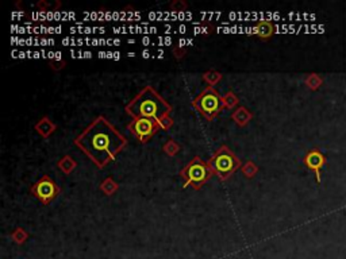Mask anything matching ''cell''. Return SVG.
<instances>
[{"label": "cell", "mask_w": 346, "mask_h": 259, "mask_svg": "<svg viewBox=\"0 0 346 259\" xmlns=\"http://www.w3.org/2000/svg\"><path fill=\"white\" fill-rule=\"evenodd\" d=\"M75 146L80 148L95 166L103 169L128 146V138L104 115H99L77 135Z\"/></svg>", "instance_id": "obj_1"}, {"label": "cell", "mask_w": 346, "mask_h": 259, "mask_svg": "<svg viewBox=\"0 0 346 259\" xmlns=\"http://www.w3.org/2000/svg\"><path fill=\"white\" fill-rule=\"evenodd\" d=\"M172 106L153 86H145L131 102L126 104L125 112L132 119L146 117L158 123L172 112Z\"/></svg>", "instance_id": "obj_2"}, {"label": "cell", "mask_w": 346, "mask_h": 259, "mask_svg": "<svg viewBox=\"0 0 346 259\" xmlns=\"http://www.w3.org/2000/svg\"><path fill=\"white\" fill-rule=\"evenodd\" d=\"M209 163L214 174H216L219 180H222V181L231 177L233 173L237 172L242 166L241 159L226 145H222L216 148L213 157L210 158Z\"/></svg>", "instance_id": "obj_3"}, {"label": "cell", "mask_w": 346, "mask_h": 259, "mask_svg": "<svg viewBox=\"0 0 346 259\" xmlns=\"http://www.w3.org/2000/svg\"><path fill=\"white\" fill-rule=\"evenodd\" d=\"M213 174H214V172L210 166V163L204 162L203 159L198 155L192 158L188 165L181 169V172H180V176L184 178V188L191 186L195 190L203 188Z\"/></svg>", "instance_id": "obj_4"}, {"label": "cell", "mask_w": 346, "mask_h": 259, "mask_svg": "<svg viewBox=\"0 0 346 259\" xmlns=\"http://www.w3.org/2000/svg\"><path fill=\"white\" fill-rule=\"evenodd\" d=\"M192 107L200 112L209 122L214 120L220 112L224 110L223 100L213 86H207L192 100Z\"/></svg>", "instance_id": "obj_5"}, {"label": "cell", "mask_w": 346, "mask_h": 259, "mask_svg": "<svg viewBox=\"0 0 346 259\" xmlns=\"http://www.w3.org/2000/svg\"><path fill=\"white\" fill-rule=\"evenodd\" d=\"M128 128L141 143H146L153 135L157 134L158 130H161L160 123L157 120L146 119V117L132 119L131 122L128 124Z\"/></svg>", "instance_id": "obj_6"}, {"label": "cell", "mask_w": 346, "mask_h": 259, "mask_svg": "<svg viewBox=\"0 0 346 259\" xmlns=\"http://www.w3.org/2000/svg\"><path fill=\"white\" fill-rule=\"evenodd\" d=\"M31 193L34 194L43 205H47L58 196L60 188L49 176H43L31 186Z\"/></svg>", "instance_id": "obj_7"}, {"label": "cell", "mask_w": 346, "mask_h": 259, "mask_svg": "<svg viewBox=\"0 0 346 259\" xmlns=\"http://www.w3.org/2000/svg\"><path fill=\"white\" fill-rule=\"evenodd\" d=\"M303 162H304L305 168L310 169L314 172L316 178V183L321 184L322 181V169L325 168L326 165V157L325 154L318 150V148H312L310 151L307 152L303 158Z\"/></svg>", "instance_id": "obj_8"}, {"label": "cell", "mask_w": 346, "mask_h": 259, "mask_svg": "<svg viewBox=\"0 0 346 259\" xmlns=\"http://www.w3.org/2000/svg\"><path fill=\"white\" fill-rule=\"evenodd\" d=\"M253 34L261 39H268L275 34V25L270 21H259L253 27Z\"/></svg>", "instance_id": "obj_9"}, {"label": "cell", "mask_w": 346, "mask_h": 259, "mask_svg": "<svg viewBox=\"0 0 346 259\" xmlns=\"http://www.w3.org/2000/svg\"><path fill=\"white\" fill-rule=\"evenodd\" d=\"M34 128H36V131L41 135L42 138H45V139H47V138L50 137L53 132L56 131L57 126L54 124V123L51 122L50 117L49 116H43L41 117L38 122L36 123V126H34Z\"/></svg>", "instance_id": "obj_10"}, {"label": "cell", "mask_w": 346, "mask_h": 259, "mask_svg": "<svg viewBox=\"0 0 346 259\" xmlns=\"http://www.w3.org/2000/svg\"><path fill=\"white\" fill-rule=\"evenodd\" d=\"M231 119L238 124L239 127H245L253 119V113L246 107H238L235 108L231 113Z\"/></svg>", "instance_id": "obj_11"}, {"label": "cell", "mask_w": 346, "mask_h": 259, "mask_svg": "<svg viewBox=\"0 0 346 259\" xmlns=\"http://www.w3.org/2000/svg\"><path fill=\"white\" fill-rule=\"evenodd\" d=\"M57 168L60 169L62 173H65V174H71V173L77 168V162L71 155H64V157L57 162Z\"/></svg>", "instance_id": "obj_12"}, {"label": "cell", "mask_w": 346, "mask_h": 259, "mask_svg": "<svg viewBox=\"0 0 346 259\" xmlns=\"http://www.w3.org/2000/svg\"><path fill=\"white\" fill-rule=\"evenodd\" d=\"M99 188H100V190H102L104 194L112 196V194L115 193L118 189H119V184H118L117 181H114V178L112 177H107L106 180H103Z\"/></svg>", "instance_id": "obj_13"}, {"label": "cell", "mask_w": 346, "mask_h": 259, "mask_svg": "<svg viewBox=\"0 0 346 259\" xmlns=\"http://www.w3.org/2000/svg\"><path fill=\"white\" fill-rule=\"evenodd\" d=\"M163 150H164V152L167 154V155H169V157H174V155H177L178 151L181 150V146H180V145H178L176 141H173V139H168L167 142L164 143Z\"/></svg>", "instance_id": "obj_14"}, {"label": "cell", "mask_w": 346, "mask_h": 259, "mask_svg": "<svg viewBox=\"0 0 346 259\" xmlns=\"http://www.w3.org/2000/svg\"><path fill=\"white\" fill-rule=\"evenodd\" d=\"M222 100H223L224 108H235L238 106L239 97L233 91H229L224 96H222Z\"/></svg>", "instance_id": "obj_15"}, {"label": "cell", "mask_w": 346, "mask_h": 259, "mask_svg": "<svg viewBox=\"0 0 346 259\" xmlns=\"http://www.w3.org/2000/svg\"><path fill=\"white\" fill-rule=\"evenodd\" d=\"M222 77H223L222 76V73H219V72L216 71H209L203 74L204 81L207 82L210 86L216 85V84L222 80Z\"/></svg>", "instance_id": "obj_16"}, {"label": "cell", "mask_w": 346, "mask_h": 259, "mask_svg": "<svg viewBox=\"0 0 346 259\" xmlns=\"http://www.w3.org/2000/svg\"><path fill=\"white\" fill-rule=\"evenodd\" d=\"M241 170H242V173H244V176L246 178H253L257 174V172H259V168H257V165L255 162L248 161V162L244 163L241 166Z\"/></svg>", "instance_id": "obj_17"}, {"label": "cell", "mask_w": 346, "mask_h": 259, "mask_svg": "<svg viewBox=\"0 0 346 259\" xmlns=\"http://www.w3.org/2000/svg\"><path fill=\"white\" fill-rule=\"evenodd\" d=\"M11 238H12V240H14L15 243L22 244V243H25L26 240H27L29 235H27V232H26L25 229L21 228V227H18V228H15L14 231H12Z\"/></svg>", "instance_id": "obj_18"}, {"label": "cell", "mask_w": 346, "mask_h": 259, "mask_svg": "<svg viewBox=\"0 0 346 259\" xmlns=\"http://www.w3.org/2000/svg\"><path fill=\"white\" fill-rule=\"evenodd\" d=\"M305 84H307V86L310 88L311 91H316L322 85V78L318 74H310V76H307V78H305Z\"/></svg>", "instance_id": "obj_19"}, {"label": "cell", "mask_w": 346, "mask_h": 259, "mask_svg": "<svg viewBox=\"0 0 346 259\" xmlns=\"http://www.w3.org/2000/svg\"><path fill=\"white\" fill-rule=\"evenodd\" d=\"M173 126V119L171 116H165L160 122V127H161V130H169V128Z\"/></svg>", "instance_id": "obj_20"}, {"label": "cell", "mask_w": 346, "mask_h": 259, "mask_svg": "<svg viewBox=\"0 0 346 259\" xmlns=\"http://www.w3.org/2000/svg\"><path fill=\"white\" fill-rule=\"evenodd\" d=\"M65 65H66L65 61L53 62V64H51V69H54V71H60V69H62V68H65Z\"/></svg>", "instance_id": "obj_21"}]
</instances>
